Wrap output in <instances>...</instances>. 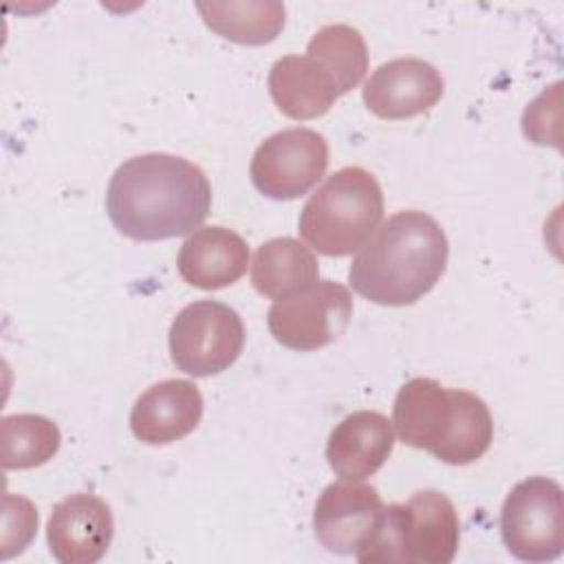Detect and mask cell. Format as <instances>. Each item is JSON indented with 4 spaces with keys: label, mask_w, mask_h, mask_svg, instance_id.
<instances>
[{
    "label": "cell",
    "mask_w": 564,
    "mask_h": 564,
    "mask_svg": "<svg viewBox=\"0 0 564 564\" xmlns=\"http://www.w3.org/2000/svg\"><path fill=\"white\" fill-rule=\"evenodd\" d=\"M212 185L187 159L150 152L121 163L106 189L115 229L132 240H167L194 231L209 216Z\"/></svg>",
    "instance_id": "cell-1"
},
{
    "label": "cell",
    "mask_w": 564,
    "mask_h": 564,
    "mask_svg": "<svg viewBox=\"0 0 564 564\" xmlns=\"http://www.w3.org/2000/svg\"><path fill=\"white\" fill-rule=\"evenodd\" d=\"M449 245L425 212L405 209L381 223L357 249L348 282L381 306H408L427 295L445 273Z\"/></svg>",
    "instance_id": "cell-2"
},
{
    "label": "cell",
    "mask_w": 564,
    "mask_h": 564,
    "mask_svg": "<svg viewBox=\"0 0 564 564\" xmlns=\"http://www.w3.org/2000/svg\"><path fill=\"white\" fill-rule=\"evenodd\" d=\"M397 436L447 465L478 460L494 441L487 403L467 390L445 388L430 377L403 383L392 405Z\"/></svg>",
    "instance_id": "cell-3"
},
{
    "label": "cell",
    "mask_w": 564,
    "mask_h": 564,
    "mask_svg": "<svg viewBox=\"0 0 564 564\" xmlns=\"http://www.w3.org/2000/svg\"><path fill=\"white\" fill-rule=\"evenodd\" d=\"M460 520L452 500L434 489L388 505L355 557L364 564H449L458 551Z\"/></svg>",
    "instance_id": "cell-4"
},
{
    "label": "cell",
    "mask_w": 564,
    "mask_h": 564,
    "mask_svg": "<svg viewBox=\"0 0 564 564\" xmlns=\"http://www.w3.org/2000/svg\"><path fill=\"white\" fill-rule=\"evenodd\" d=\"M383 192L377 178L357 165L330 174L304 203L300 236L322 256L341 258L357 251L379 227Z\"/></svg>",
    "instance_id": "cell-5"
},
{
    "label": "cell",
    "mask_w": 564,
    "mask_h": 564,
    "mask_svg": "<svg viewBox=\"0 0 564 564\" xmlns=\"http://www.w3.org/2000/svg\"><path fill=\"white\" fill-rule=\"evenodd\" d=\"M507 551L522 562H551L564 551L562 487L546 476L520 480L500 509Z\"/></svg>",
    "instance_id": "cell-6"
},
{
    "label": "cell",
    "mask_w": 564,
    "mask_h": 564,
    "mask_svg": "<svg viewBox=\"0 0 564 564\" xmlns=\"http://www.w3.org/2000/svg\"><path fill=\"white\" fill-rule=\"evenodd\" d=\"M245 348L240 315L216 300H198L178 311L170 326V355L178 370L212 377L227 370Z\"/></svg>",
    "instance_id": "cell-7"
},
{
    "label": "cell",
    "mask_w": 564,
    "mask_h": 564,
    "mask_svg": "<svg viewBox=\"0 0 564 564\" xmlns=\"http://www.w3.org/2000/svg\"><path fill=\"white\" fill-rule=\"evenodd\" d=\"M352 317L350 291L333 280H322L289 297L275 300L267 326L278 344L308 352L339 339Z\"/></svg>",
    "instance_id": "cell-8"
},
{
    "label": "cell",
    "mask_w": 564,
    "mask_h": 564,
    "mask_svg": "<svg viewBox=\"0 0 564 564\" xmlns=\"http://www.w3.org/2000/svg\"><path fill=\"white\" fill-rule=\"evenodd\" d=\"M328 167L326 139L308 128H289L264 139L251 159L249 174L258 192L275 200L304 196Z\"/></svg>",
    "instance_id": "cell-9"
},
{
    "label": "cell",
    "mask_w": 564,
    "mask_h": 564,
    "mask_svg": "<svg viewBox=\"0 0 564 564\" xmlns=\"http://www.w3.org/2000/svg\"><path fill=\"white\" fill-rule=\"evenodd\" d=\"M383 507L372 485L344 478L330 482L315 502V538L330 553L352 555L377 527Z\"/></svg>",
    "instance_id": "cell-10"
},
{
    "label": "cell",
    "mask_w": 564,
    "mask_h": 564,
    "mask_svg": "<svg viewBox=\"0 0 564 564\" xmlns=\"http://www.w3.org/2000/svg\"><path fill=\"white\" fill-rule=\"evenodd\" d=\"M112 533L110 507L93 494H73L53 507L46 542L62 564H95L106 555Z\"/></svg>",
    "instance_id": "cell-11"
},
{
    "label": "cell",
    "mask_w": 564,
    "mask_h": 564,
    "mask_svg": "<svg viewBox=\"0 0 564 564\" xmlns=\"http://www.w3.org/2000/svg\"><path fill=\"white\" fill-rule=\"evenodd\" d=\"M443 90L445 82L430 62L397 57L368 77L361 97L379 119H410L436 106Z\"/></svg>",
    "instance_id": "cell-12"
},
{
    "label": "cell",
    "mask_w": 564,
    "mask_h": 564,
    "mask_svg": "<svg viewBox=\"0 0 564 564\" xmlns=\"http://www.w3.org/2000/svg\"><path fill=\"white\" fill-rule=\"evenodd\" d=\"M200 419V390L187 379H165L134 401L130 430L145 445H167L194 432Z\"/></svg>",
    "instance_id": "cell-13"
},
{
    "label": "cell",
    "mask_w": 564,
    "mask_h": 564,
    "mask_svg": "<svg viewBox=\"0 0 564 564\" xmlns=\"http://www.w3.org/2000/svg\"><path fill=\"white\" fill-rule=\"evenodd\" d=\"M392 447V421L379 412L359 410L335 425L326 443V458L339 478L364 480L388 460Z\"/></svg>",
    "instance_id": "cell-14"
},
{
    "label": "cell",
    "mask_w": 564,
    "mask_h": 564,
    "mask_svg": "<svg viewBox=\"0 0 564 564\" xmlns=\"http://www.w3.org/2000/svg\"><path fill=\"white\" fill-rule=\"evenodd\" d=\"M249 264L247 242L231 229L200 227L181 245L176 267L181 278L196 289L216 291L238 282Z\"/></svg>",
    "instance_id": "cell-15"
},
{
    "label": "cell",
    "mask_w": 564,
    "mask_h": 564,
    "mask_svg": "<svg viewBox=\"0 0 564 564\" xmlns=\"http://www.w3.org/2000/svg\"><path fill=\"white\" fill-rule=\"evenodd\" d=\"M267 84L278 110L297 121L326 115L339 99L333 77L311 55L280 57L271 66Z\"/></svg>",
    "instance_id": "cell-16"
},
{
    "label": "cell",
    "mask_w": 564,
    "mask_h": 564,
    "mask_svg": "<svg viewBox=\"0 0 564 564\" xmlns=\"http://www.w3.org/2000/svg\"><path fill=\"white\" fill-rule=\"evenodd\" d=\"M319 278L315 253L295 238H273L258 247L251 262L253 289L271 300L308 289Z\"/></svg>",
    "instance_id": "cell-17"
},
{
    "label": "cell",
    "mask_w": 564,
    "mask_h": 564,
    "mask_svg": "<svg viewBox=\"0 0 564 564\" xmlns=\"http://www.w3.org/2000/svg\"><path fill=\"white\" fill-rule=\"evenodd\" d=\"M203 22L225 40L247 46L273 42L286 18L282 2L271 0H229V2H196Z\"/></svg>",
    "instance_id": "cell-18"
},
{
    "label": "cell",
    "mask_w": 564,
    "mask_h": 564,
    "mask_svg": "<svg viewBox=\"0 0 564 564\" xmlns=\"http://www.w3.org/2000/svg\"><path fill=\"white\" fill-rule=\"evenodd\" d=\"M306 55L315 57L333 77L339 97L350 93L368 70V48L364 35L348 24H326L306 44Z\"/></svg>",
    "instance_id": "cell-19"
},
{
    "label": "cell",
    "mask_w": 564,
    "mask_h": 564,
    "mask_svg": "<svg viewBox=\"0 0 564 564\" xmlns=\"http://www.w3.org/2000/svg\"><path fill=\"white\" fill-rule=\"evenodd\" d=\"M0 441L4 469H33L57 454L62 434L46 416L9 414L2 419Z\"/></svg>",
    "instance_id": "cell-20"
},
{
    "label": "cell",
    "mask_w": 564,
    "mask_h": 564,
    "mask_svg": "<svg viewBox=\"0 0 564 564\" xmlns=\"http://www.w3.org/2000/svg\"><path fill=\"white\" fill-rule=\"evenodd\" d=\"M4 516H2V557H11L15 553H22L37 531V509L31 500L22 496L7 494L2 500Z\"/></svg>",
    "instance_id": "cell-21"
}]
</instances>
